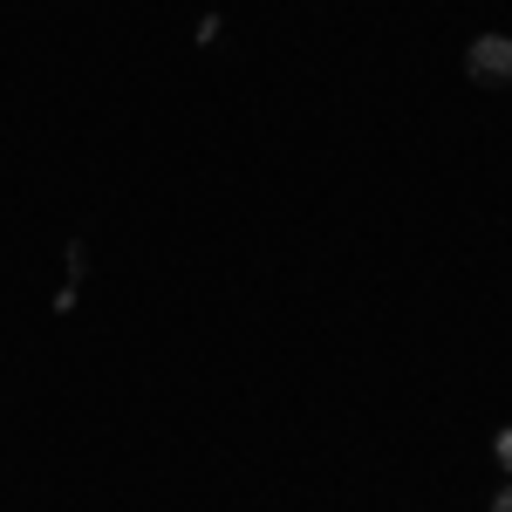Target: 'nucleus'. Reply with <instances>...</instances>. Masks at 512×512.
Wrapping results in <instances>:
<instances>
[{"label": "nucleus", "instance_id": "nucleus-1", "mask_svg": "<svg viewBox=\"0 0 512 512\" xmlns=\"http://www.w3.org/2000/svg\"><path fill=\"white\" fill-rule=\"evenodd\" d=\"M465 69L472 82H512V35H478L465 48Z\"/></svg>", "mask_w": 512, "mask_h": 512}, {"label": "nucleus", "instance_id": "nucleus-3", "mask_svg": "<svg viewBox=\"0 0 512 512\" xmlns=\"http://www.w3.org/2000/svg\"><path fill=\"white\" fill-rule=\"evenodd\" d=\"M492 512H512V478L499 485V492H492Z\"/></svg>", "mask_w": 512, "mask_h": 512}, {"label": "nucleus", "instance_id": "nucleus-2", "mask_svg": "<svg viewBox=\"0 0 512 512\" xmlns=\"http://www.w3.org/2000/svg\"><path fill=\"white\" fill-rule=\"evenodd\" d=\"M492 458H499V472L512 478V424H506V431H499V437H492Z\"/></svg>", "mask_w": 512, "mask_h": 512}]
</instances>
